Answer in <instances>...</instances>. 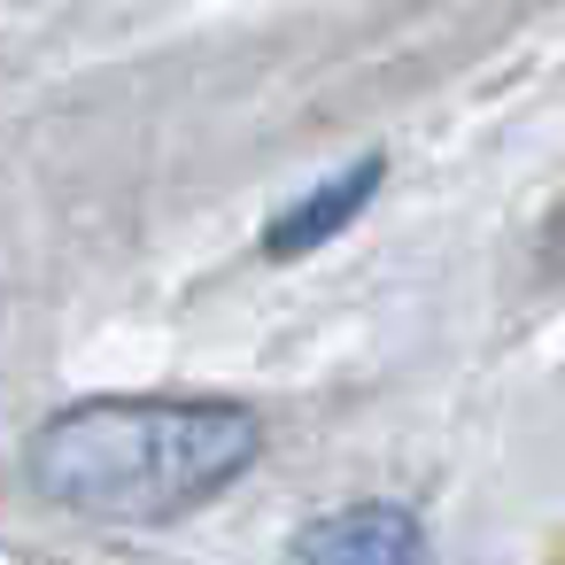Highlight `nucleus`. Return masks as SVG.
I'll list each match as a JSON object with an SVG mask.
<instances>
[{"label":"nucleus","mask_w":565,"mask_h":565,"mask_svg":"<svg viewBox=\"0 0 565 565\" xmlns=\"http://www.w3.org/2000/svg\"><path fill=\"white\" fill-rule=\"evenodd\" d=\"M256 457H264V426L241 403L94 395L32 434L24 480L32 495L94 526H171L210 495H225Z\"/></svg>","instance_id":"1"},{"label":"nucleus","mask_w":565,"mask_h":565,"mask_svg":"<svg viewBox=\"0 0 565 565\" xmlns=\"http://www.w3.org/2000/svg\"><path fill=\"white\" fill-rule=\"evenodd\" d=\"M380 179H387V163H380V156H364V163H349V171L318 179L302 202H287V210L264 225V256H271V264H295V256L326 248L333 233H349V225L364 217V202L380 194Z\"/></svg>","instance_id":"2"},{"label":"nucleus","mask_w":565,"mask_h":565,"mask_svg":"<svg viewBox=\"0 0 565 565\" xmlns=\"http://www.w3.org/2000/svg\"><path fill=\"white\" fill-rule=\"evenodd\" d=\"M418 550H426V534L403 503H341L295 534V557H310V565H395Z\"/></svg>","instance_id":"3"}]
</instances>
